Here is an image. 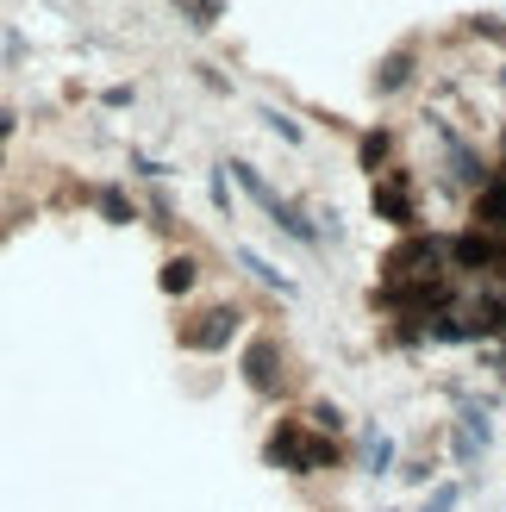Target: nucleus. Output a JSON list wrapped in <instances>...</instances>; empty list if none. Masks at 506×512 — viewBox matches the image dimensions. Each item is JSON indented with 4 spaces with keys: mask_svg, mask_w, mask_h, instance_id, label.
I'll return each instance as SVG.
<instances>
[{
    "mask_svg": "<svg viewBox=\"0 0 506 512\" xmlns=\"http://www.w3.org/2000/svg\"><path fill=\"white\" fill-rule=\"evenodd\" d=\"M382 157H388V132H363V144H357V169H382Z\"/></svg>",
    "mask_w": 506,
    "mask_h": 512,
    "instance_id": "17",
    "label": "nucleus"
},
{
    "mask_svg": "<svg viewBox=\"0 0 506 512\" xmlns=\"http://www.w3.org/2000/svg\"><path fill=\"white\" fill-rule=\"evenodd\" d=\"M313 425L338 438V431H344V406H338V400H319V406H313Z\"/></svg>",
    "mask_w": 506,
    "mask_h": 512,
    "instance_id": "19",
    "label": "nucleus"
},
{
    "mask_svg": "<svg viewBox=\"0 0 506 512\" xmlns=\"http://www.w3.org/2000/svg\"><path fill=\"white\" fill-rule=\"evenodd\" d=\"M300 450H307V438H300V425L288 419V425H275V438H269V463H282V469H294L300 475Z\"/></svg>",
    "mask_w": 506,
    "mask_h": 512,
    "instance_id": "7",
    "label": "nucleus"
},
{
    "mask_svg": "<svg viewBox=\"0 0 506 512\" xmlns=\"http://www.w3.org/2000/svg\"><path fill=\"white\" fill-rule=\"evenodd\" d=\"M475 225H482V232H506V182L482 188V200H475Z\"/></svg>",
    "mask_w": 506,
    "mask_h": 512,
    "instance_id": "11",
    "label": "nucleus"
},
{
    "mask_svg": "<svg viewBox=\"0 0 506 512\" xmlns=\"http://www.w3.org/2000/svg\"><path fill=\"white\" fill-rule=\"evenodd\" d=\"M0 163H7V157H0Z\"/></svg>",
    "mask_w": 506,
    "mask_h": 512,
    "instance_id": "22",
    "label": "nucleus"
},
{
    "mask_svg": "<svg viewBox=\"0 0 506 512\" xmlns=\"http://www.w3.org/2000/svg\"><path fill=\"white\" fill-rule=\"evenodd\" d=\"M257 119H263V125H269V132L282 138V144H307V132H300V119H288L282 107H257Z\"/></svg>",
    "mask_w": 506,
    "mask_h": 512,
    "instance_id": "14",
    "label": "nucleus"
},
{
    "mask_svg": "<svg viewBox=\"0 0 506 512\" xmlns=\"http://www.w3.org/2000/svg\"><path fill=\"white\" fill-rule=\"evenodd\" d=\"M232 256H238V263H244L250 275L263 281V288H275V294H294V275H282V269L269 263V256H257V250H250V244H232Z\"/></svg>",
    "mask_w": 506,
    "mask_h": 512,
    "instance_id": "6",
    "label": "nucleus"
},
{
    "mask_svg": "<svg viewBox=\"0 0 506 512\" xmlns=\"http://www.w3.org/2000/svg\"><path fill=\"white\" fill-rule=\"evenodd\" d=\"M363 469L369 475H394V438H388V431H363Z\"/></svg>",
    "mask_w": 506,
    "mask_h": 512,
    "instance_id": "10",
    "label": "nucleus"
},
{
    "mask_svg": "<svg viewBox=\"0 0 506 512\" xmlns=\"http://www.w3.org/2000/svg\"><path fill=\"white\" fill-rule=\"evenodd\" d=\"M263 213H269V225H275V232H288V238H300L307 250H319V238H325V232H319V225H313L307 213L294 207V200H282V194H275V200H269Z\"/></svg>",
    "mask_w": 506,
    "mask_h": 512,
    "instance_id": "2",
    "label": "nucleus"
},
{
    "mask_svg": "<svg viewBox=\"0 0 506 512\" xmlns=\"http://www.w3.org/2000/svg\"><path fill=\"white\" fill-rule=\"evenodd\" d=\"M194 281H200V263H194L188 250H182V256H169V263H163V275H157V288H163V294H188Z\"/></svg>",
    "mask_w": 506,
    "mask_h": 512,
    "instance_id": "9",
    "label": "nucleus"
},
{
    "mask_svg": "<svg viewBox=\"0 0 506 512\" xmlns=\"http://www.w3.org/2000/svg\"><path fill=\"white\" fill-rule=\"evenodd\" d=\"M207 194H213V207H219L225 219H238V200H232V182H225V163L207 169Z\"/></svg>",
    "mask_w": 506,
    "mask_h": 512,
    "instance_id": "16",
    "label": "nucleus"
},
{
    "mask_svg": "<svg viewBox=\"0 0 506 512\" xmlns=\"http://www.w3.org/2000/svg\"><path fill=\"white\" fill-rule=\"evenodd\" d=\"M413 50H394V57L375 69V94H400V88H413Z\"/></svg>",
    "mask_w": 506,
    "mask_h": 512,
    "instance_id": "8",
    "label": "nucleus"
},
{
    "mask_svg": "<svg viewBox=\"0 0 506 512\" xmlns=\"http://www.w3.org/2000/svg\"><path fill=\"white\" fill-rule=\"evenodd\" d=\"M275 363H282V350H275L269 338H257V344L244 350V381H250L257 394H275Z\"/></svg>",
    "mask_w": 506,
    "mask_h": 512,
    "instance_id": "4",
    "label": "nucleus"
},
{
    "mask_svg": "<svg viewBox=\"0 0 506 512\" xmlns=\"http://www.w3.org/2000/svg\"><path fill=\"white\" fill-rule=\"evenodd\" d=\"M94 207H100V219H107V225H132L138 219V207H132V194H125V188H100Z\"/></svg>",
    "mask_w": 506,
    "mask_h": 512,
    "instance_id": "12",
    "label": "nucleus"
},
{
    "mask_svg": "<svg viewBox=\"0 0 506 512\" xmlns=\"http://www.w3.org/2000/svg\"><path fill=\"white\" fill-rule=\"evenodd\" d=\"M457 500H463V481H444V488L425 494V506H419V512H457Z\"/></svg>",
    "mask_w": 506,
    "mask_h": 512,
    "instance_id": "18",
    "label": "nucleus"
},
{
    "mask_svg": "<svg viewBox=\"0 0 506 512\" xmlns=\"http://www.w3.org/2000/svg\"><path fill=\"white\" fill-rule=\"evenodd\" d=\"M225 169H232V182H238L250 200H257V207H269V200H275V188L263 182V169H257V163H225Z\"/></svg>",
    "mask_w": 506,
    "mask_h": 512,
    "instance_id": "13",
    "label": "nucleus"
},
{
    "mask_svg": "<svg viewBox=\"0 0 506 512\" xmlns=\"http://www.w3.org/2000/svg\"><path fill=\"white\" fill-rule=\"evenodd\" d=\"M238 325H244L238 306H207L194 325H182V350H225L238 338Z\"/></svg>",
    "mask_w": 506,
    "mask_h": 512,
    "instance_id": "1",
    "label": "nucleus"
},
{
    "mask_svg": "<svg viewBox=\"0 0 506 512\" xmlns=\"http://www.w3.org/2000/svg\"><path fill=\"white\" fill-rule=\"evenodd\" d=\"M182 7V19L194 25V32H207V25H219V13H225V0H175Z\"/></svg>",
    "mask_w": 506,
    "mask_h": 512,
    "instance_id": "15",
    "label": "nucleus"
},
{
    "mask_svg": "<svg viewBox=\"0 0 506 512\" xmlns=\"http://www.w3.org/2000/svg\"><path fill=\"white\" fill-rule=\"evenodd\" d=\"M132 169L150 175V182H163V175H169V163H157V157H132Z\"/></svg>",
    "mask_w": 506,
    "mask_h": 512,
    "instance_id": "20",
    "label": "nucleus"
},
{
    "mask_svg": "<svg viewBox=\"0 0 506 512\" xmlns=\"http://www.w3.org/2000/svg\"><path fill=\"white\" fill-rule=\"evenodd\" d=\"M375 213H382L388 225H413V200H407V182L400 175H388V182H375Z\"/></svg>",
    "mask_w": 506,
    "mask_h": 512,
    "instance_id": "5",
    "label": "nucleus"
},
{
    "mask_svg": "<svg viewBox=\"0 0 506 512\" xmlns=\"http://www.w3.org/2000/svg\"><path fill=\"white\" fill-rule=\"evenodd\" d=\"M450 256H457L463 269H494L500 263V250H506V238H494V232H463L457 244H444Z\"/></svg>",
    "mask_w": 506,
    "mask_h": 512,
    "instance_id": "3",
    "label": "nucleus"
},
{
    "mask_svg": "<svg viewBox=\"0 0 506 512\" xmlns=\"http://www.w3.org/2000/svg\"><path fill=\"white\" fill-rule=\"evenodd\" d=\"M13 132H19V113H13V107H0V144H7Z\"/></svg>",
    "mask_w": 506,
    "mask_h": 512,
    "instance_id": "21",
    "label": "nucleus"
}]
</instances>
